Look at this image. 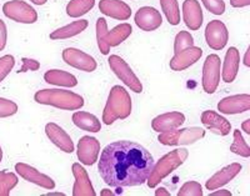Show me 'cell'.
<instances>
[{
    "mask_svg": "<svg viewBox=\"0 0 250 196\" xmlns=\"http://www.w3.org/2000/svg\"><path fill=\"white\" fill-rule=\"evenodd\" d=\"M154 157L138 142H111L100 154V176L111 188H134L145 184L154 166Z\"/></svg>",
    "mask_w": 250,
    "mask_h": 196,
    "instance_id": "1",
    "label": "cell"
},
{
    "mask_svg": "<svg viewBox=\"0 0 250 196\" xmlns=\"http://www.w3.org/2000/svg\"><path fill=\"white\" fill-rule=\"evenodd\" d=\"M131 114V98L128 90L120 85H114L109 93L105 108L103 111V122L111 125L117 120H124Z\"/></svg>",
    "mask_w": 250,
    "mask_h": 196,
    "instance_id": "2",
    "label": "cell"
},
{
    "mask_svg": "<svg viewBox=\"0 0 250 196\" xmlns=\"http://www.w3.org/2000/svg\"><path fill=\"white\" fill-rule=\"evenodd\" d=\"M34 100L42 105H49L60 110H79L84 106V99L70 90L60 89H43L35 93Z\"/></svg>",
    "mask_w": 250,
    "mask_h": 196,
    "instance_id": "3",
    "label": "cell"
},
{
    "mask_svg": "<svg viewBox=\"0 0 250 196\" xmlns=\"http://www.w3.org/2000/svg\"><path fill=\"white\" fill-rule=\"evenodd\" d=\"M188 157H189V151L187 149L180 148L171 150L170 153L165 154L164 157H160L159 161L154 164L150 175L146 180L149 188H156L165 177L169 176L178 168H180L187 161Z\"/></svg>",
    "mask_w": 250,
    "mask_h": 196,
    "instance_id": "4",
    "label": "cell"
},
{
    "mask_svg": "<svg viewBox=\"0 0 250 196\" xmlns=\"http://www.w3.org/2000/svg\"><path fill=\"white\" fill-rule=\"evenodd\" d=\"M205 137V130L198 126L184 129H174V130L160 133L158 137V141L165 146H180V145H191L196 141L202 140Z\"/></svg>",
    "mask_w": 250,
    "mask_h": 196,
    "instance_id": "5",
    "label": "cell"
},
{
    "mask_svg": "<svg viewBox=\"0 0 250 196\" xmlns=\"http://www.w3.org/2000/svg\"><path fill=\"white\" fill-rule=\"evenodd\" d=\"M108 63L113 73L128 86L131 91L140 94L143 93V84L126 61L119 55H110Z\"/></svg>",
    "mask_w": 250,
    "mask_h": 196,
    "instance_id": "6",
    "label": "cell"
},
{
    "mask_svg": "<svg viewBox=\"0 0 250 196\" xmlns=\"http://www.w3.org/2000/svg\"><path fill=\"white\" fill-rule=\"evenodd\" d=\"M3 14L20 24H34L38 21L37 10L24 0H10L4 3Z\"/></svg>",
    "mask_w": 250,
    "mask_h": 196,
    "instance_id": "7",
    "label": "cell"
},
{
    "mask_svg": "<svg viewBox=\"0 0 250 196\" xmlns=\"http://www.w3.org/2000/svg\"><path fill=\"white\" fill-rule=\"evenodd\" d=\"M222 61L216 54L208 55L203 65L202 85L207 94H214L220 82L222 75Z\"/></svg>",
    "mask_w": 250,
    "mask_h": 196,
    "instance_id": "8",
    "label": "cell"
},
{
    "mask_svg": "<svg viewBox=\"0 0 250 196\" xmlns=\"http://www.w3.org/2000/svg\"><path fill=\"white\" fill-rule=\"evenodd\" d=\"M62 60L71 68L78 70L85 71V73H93L97 70L98 63L91 55L86 54L83 50L77 48H66L62 53Z\"/></svg>",
    "mask_w": 250,
    "mask_h": 196,
    "instance_id": "9",
    "label": "cell"
},
{
    "mask_svg": "<svg viewBox=\"0 0 250 196\" xmlns=\"http://www.w3.org/2000/svg\"><path fill=\"white\" fill-rule=\"evenodd\" d=\"M205 40L213 50H223L229 41V30L222 20H210L205 28Z\"/></svg>",
    "mask_w": 250,
    "mask_h": 196,
    "instance_id": "10",
    "label": "cell"
},
{
    "mask_svg": "<svg viewBox=\"0 0 250 196\" xmlns=\"http://www.w3.org/2000/svg\"><path fill=\"white\" fill-rule=\"evenodd\" d=\"M133 33V26L129 23H122L119 25L114 26L110 32H106L103 35L102 44L99 45V50L103 55H109L110 48L119 46L124 43Z\"/></svg>",
    "mask_w": 250,
    "mask_h": 196,
    "instance_id": "11",
    "label": "cell"
},
{
    "mask_svg": "<svg viewBox=\"0 0 250 196\" xmlns=\"http://www.w3.org/2000/svg\"><path fill=\"white\" fill-rule=\"evenodd\" d=\"M15 171L25 181L38 185V186L46 189V190H54L55 189L54 180L51 179L50 176H48V175H45V174L40 173L34 166H30L29 164L18 162V164H15Z\"/></svg>",
    "mask_w": 250,
    "mask_h": 196,
    "instance_id": "12",
    "label": "cell"
},
{
    "mask_svg": "<svg viewBox=\"0 0 250 196\" xmlns=\"http://www.w3.org/2000/svg\"><path fill=\"white\" fill-rule=\"evenodd\" d=\"M99 154L100 141L97 137H89V135L80 137L77 150V155L80 164L86 165V166H93L99 160Z\"/></svg>",
    "mask_w": 250,
    "mask_h": 196,
    "instance_id": "13",
    "label": "cell"
},
{
    "mask_svg": "<svg viewBox=\"0 0 250 196\" xmlns=\"http://www.w3.org/2000/svg\"><path fill=\"white\" fill-rule=\"evenodd\" d=\"M134 21L143 32H154L162 26L163 17L153 6H143L134 17Z\"/></svg>",
    "mask_w": 250,
    "mask_h": 196,
    "instance_id": "14",
    "label": "cell"
},
{
    "mask_svg": "<svg viewBox=\"0 0 250 196\" xmlns=\"http://www.w3.org/2000/svg\"><path fill=\"white\" fill-rule=\"evenodd\" d=\"M218 110L220 114L236 115L250 110V95L236 94L223 98L218 102Z\"/></svg>",
    "mask_w": 250,
    "mask_h": 196,
    "instance_id": "15",
    "label": "cell"
},
{
    "mask_svg": "<svg viewBox=\"0 0 250 196\" xmlns=\"http://www.w3.org/2000/svg\"><path fill=\"white\" fill-rule=\"evenodd\" d=\"M202 57L203 49L193 45L190 48L184 49L178 54H174V57L170 59L169 66L174 71H184L195 63H198Z\"/></svg>",
    "mask_w": 250,
    "mask_h": 196,
    "instance_id": "16",
    "label": "cell"
},
{
    "mask_svg": "<svg viewBox=\"0 0 250 196\" xmlns=\"http://www.w3.org/2000/svg\"><path fill=\"white\" fill-rule=\"evenodd\" d=\"M45 134L48 139L50 140L59 150L66 154H71L75 150L74 142L71 140L70 135L66 133L60 125L55 122H48L45 125Z\"/></svg>",
    "mask_w": 250,
    "mask_h": 196,
    "instance_id": "17",
    "label": "cell"
},
{
    "mask_svg": "<svg viewBox=\"0 0 250 196\" xmlns=\"http://www.w3.org/2000/svg\"><path fill=\"white\" fill-rule=\"evenodd\" d=\"M202 124L211 133L220 135V137H227L231 131V124L228 119L218 114L214 110H205L202 113Z\"/></svg>",
    "mask_w": 250,
    "mask_h": 196,
    "instance_id": "18",
    "label": "cell"
},
{
    "mask_svg": "<svg viewBox=\"0 0 250 196\" xmlns=\"http://www.w3.org/2000/svg\"><path fill=\"white\" fill-rule=\"evenodd\" d=\"M71 171L74 175V186H73V196H95L97 193L94 190L88 171L80 162H74L71 166Z\"/></svg>",
    "mask_w": 250,
    "mask_h": 196,
    "instance_id": "19",
    "label": "cell"
},
{
    "mask_svg": "<svg viewBox=\"0 0 250 196\" xmlns=\"http://www.w3.org/2000/svg\"><path fill=\"white\" fill-rule=\"evenodd\" d=\"M183 20L189 30L196 32L203 25V9L198 0H184L183 3Z\"/></svg>",
    "mask_w": 250,
    "mask_h": 196,
    "instance_id": "20",
    "label": "cell"
},
{
    "mask_svg": "<svg viewBox=\"0 0 250 196\" xmlns=\"http://www.w3.org/2000/svg\"><path fill=\"white\" fill-rule=\"evenodd\" d=\"M185 122V115L180 111H170L165 114L158 115L151 121V129L155 133H167V131L179 129Z\"/></svg>",
    "mask_w": 250,
    "mask_h": 196,
    "instance_id": "21",
    "label": "cell"
},
{
    "mask_svg": "<svg viewBox=\"0 0 250 196\" xmlns=\"http://www.w3.org/2000/svg\"><path fill=\"white\" fill-rule=\"evenodd\" d=\"M242 169L243 166L239 164V162H233V164L228 165V166L223 168L222 170H219L218 173L214 174L210 179L207 180L205 188L209 191L220 189L222 186H224V185L229 184L233 179H235L239 174H240Z\"/></svg>",
    "mask_w": 250,
    "mask_h": 196,
    "instance_id": "22",
    "label": "cell"
},
{
    "mask_svg": "<svg viewBox=\"0 0 250 196\" xmlns=\"http://www.w3.org/2000/svg\"><path fill=\"white\" fill-rule=\"evenodd\" d=\"M99 10L115 20H128L131 17V8L122 0H100Z\"/></svg>",
    "mask_w": 250,
    "mask_h": 196,
    "instance_id": "23",
    "label": "cell"
},
{
    "mask_svg": "<svg viewBox=\"0 0 250 196\" xmlns=\"http://www.w3.org/2000/svg\"><path fill=\"white\" fill-rule=\"evenodd\" d=\"M239 65H240V53H239V50L235 46H230L227 50L224 63H223V81L227 82V84H231L236 79V77H238Z\"/></svg>",
    "mask_w": 250,
    "mask_h": 196,
    "instance_id": "24",
    "label": "cell"
},
{
    "mask_svg": "<svg viewBox=\"0 0 250 196\" xmlns=\"http://www.w3.org/2000/svg\"><path fill=\"white\" fill-rule=\"evenodd\" d=\"M44 80L50 85L62 86V88H75L78 85V79L75 75L59 69H51L46 71L44 74Z\"/></svg>",
    "mask_w": 250,
    "mask_h": 196,
    "instance_id": "25",
    "label": "cell"
},
{
    "mask_svg": "<svg viewBox=\"0 0 250 196\" xmlns=\"http://www.w3.org/2000/svg\"><path fill=\"white\" fill-rule=\"evenodd\" d=\"M89 25V21L85 19L75 20L73 23L68 24V25L62 26V28L57 29L53 33H50L49 38L51 40H65L70 39L73 37H77V35L82 34L84 30H86Z\"/></svg>",
    "mask_w": 250,
    "mask_h": 196,
    "instance_id": "26",
    "label": "cell"
},
{
    "mask_svg": "<svg viewBox=\"0 0 250 196\" xmlns=\"http://www.w3.org/2000/svg\"><path fill=\"white\" fill-rule=\"evenodd\" d=\"M73 122L80 130L89 131V133L97 134L102 130V122L94 114L88 111H75L73 114Z\"/></svg>",
    "mask_w": 250,
    "mask_h": 196,
    "instance_id": "27",
    "label": "cell"
},
{
    "mask_svg": "<svg viewBox=\"0 0 250 196\" xmlns=\"http://www.w3.org/2000/svg\"><path fill=\"white\" fill-rule=\"evenodd\" d=\"M95 6V0H70L66 5V14L70 18H80L88 14Z\"/></svg>",
    "mask_w": 250,
    "mask_h": 196,
    "instance_id": "28",
    "label": "cell"
},
{
    "mask_svg": "<svg viewBox=\"0 0 250 196\" xmlns=\"http://www.w3.org/2000/svg\"><path fill=\"white\" fill-rule=\"evenodd\" d=\"M160 8L170 25L180 24V8L178 0H159Z\"/></svg>",
    "mask_w": 250,
    "mask_h": 196,
    "instance_id": "29",
    "label": "cell"
},
{
    "mask_svg": "<svg viewBox=\"0 0 250 196\" xmlns=\"http://www.w3.org/2000/svg\"><path fill=\"white\" fill-rule=\"evenodd\" d=\"M230 151L239 157H245V159L250 157V148L245 141L242 131L239 129L233 131V144L230 145Z\"/></svg>",
    "mask_w": 250,
    "mask_h": 196,
    "instance_id": "30",
    "label": "cell"
},
{
    "mask_svg": "<svg viewBox=\"0 0 250 196\" xmlns=\"http://www.w3.org/2000/svg\"><path fill=\"white\" fill-rule=\"evenodd\" d=\"M194 45V38L187 30H182L175 35L174 39V54H178L182 50L187 48H190Z\"/></svg>",
    "mask_w": 250,
    "mask_h": 196,
    "instance_id": "31",
    "label": "cell"
},
{
    "mask_svg": "<svg viewBox=\"0 0 250 196\" xmlns=\"http://www.w3.org/2000/svg\"><path fill=\"white\" fill-rule=\"evenodd\" d=\"M19 182L17 174L6 171L1 179H0V196H9L13 189L15 188Z\"/></svg>",
    "mask_w": 250,
    "mask_h": 196,
    "instance_id": "32",
    "label": "cell"
},
{
    "mask_svg": "<svg viewBox=\"0 0 250 196\" xmlns=\"http://www.w3.org/2000/svg\"><path fill=\"white\" fill-rule=\"evenodd\" d=\"M203 186L198 181H187L178 191V196H203Z\"/></svg>",
    "mask_w": 250,
    "mask_h": 196,
    "instance_id": "33",
    "label": "cell"
},
{
    "mask_svg": "<svg viewBox=\"0 0 250 196\" xmlns=\"http://www.w3.org/2000/svg\"><path fill=\"white\" fill-rule=\"evenodd\" d=\"M18 110L19 108H18L17 102L5 99V98H0V119L13 117L17 114Z\"/></svg>",
    "mask_w": 250,
    "mask_h": 196,
    "instance_id": "34",
    "label": "cell"
},
{
    "mask_svg": "<svg viewBox=\"0 0 250 196\" xmlns=\"http://www.w3.org/2000/svg\"><path fill=\"white\" fill-rule=\"evenodd\" d=\"M15 66V58L10 54H6L4 57L0 58V82L3 81L10 71L14 69Z\"/></svg>",
    "mask_w": 250,
    "mask_h": 196,
    "instance_id": "35",
    "label": "cell"
},
{
    "mask_svg": "<svg viewBox=\"0 0 250 196\" xmlns=\"http://www.w3.org/2000/svg\"><path fill=\"white\" fill-rule=\"evenodd\" d=\"M203 5L208 12L214 15H223L225 13L224 0H202Z\"/></svg>",
    "mask_w": 250,
    "mask_h": 196,
    "instance_id": "36",
    "label": "cell"
},
{
    "mask_svg": "<svg viewBox=\"0 0 250 196\" xmlns=\"http://www.w3.org/2000/svg\"><path fill=\"white\" fill-rule=\"evenodd\" d=\"M21 61H23V66L20 68V70L18 71V73H25V71H37L39 70L40 68V63L38 61V60L35 59H28V58H23L21 59Z\"/></svg>",
    "mask_w": 250,
    "mask_h": 196,
    "instance_id": "37",
    "label": "cell"
},
{
    "mask_svg": "<svg viewBox=\"0 0 250 196\" xmlns=\"http://www.w3.org/2000/svg\"><path fill=\"white\" fill-rule=\"evenodd\" d=\"M6 43H8V28L4 20L0 19V51L5 49Z\"/></svg>",
    "mask_w": 250,
    "mask_h": 196,
    "instance_id": "38",
    "label": "cell"
},
{
    "mask_svg": "<svg viewBox=\"0 0 250 196\" xmlns=\"http://www.w3.org/2000/svg\"><path fill=\"white\" fill-rule=\"evenodd\" d=\"M230 5L233 8H247L250 5V0H230Z\"/></svg>",
    "mask_w": 250,
    "mask_h": 196,
    "instance_id": "39",
    "label": "cell"
},
{
    "mask_svg": "<svg viewBox=\"0 0 250 196\" xmlns=\"http://www.w3.org/2000/svg\"><path fill=\"white\" fill-rule=\"evenodd\" d=\"M211 196H231V191L230 190H225V189H223V190H213V193H210Z\"/></svg>",
    "mask_w": 250,
    "mask_h": 196,
    "instance_id": "40",
    "label": "cell"
},
{
    "mask_svg": "<svg viewBox=\"0 0 250 196\" xmlns=\"http://www.w3.org/2000/svg\"><path fill=\"white\" fill-rule=\"evenodd\" d=\"M171 194L169 193L165 188H158L155 190V196H170Z\"/></svg>",
    "mask_w": 250,
    "mask_h": 196,
    "instance_id": "41",
    "label": "cell"
},
{
    "mask_svg": "<svg viewBox=\"0 0 250 196\" xmlns=\"http://www.w3.org/2000/svg\"><path fill=\"white\" fill-rule=\"evenodd\" d=\"M243 64H244L247 68H249L250 66V48H248L247 51H245L244 59H243Z\"/></svg>",
    "mask_w": 250,
    "mask_h": 196,
    "instance_id": "42",
    "label": "cell"
},
{
    "mask_svg": "<svg viewBox=\"0 0 250 196\" xmlns=\"http://www.w3.org/2000/svg\"><path fill=\"white\" fill-rule=\"evenodd\" d=\"M242 129H243V131H244L245 134L250 135V119H247V120H244V121H243Z\"/></svg>",
    "mask_w": 250,
    "mask_h": 196,
    "instance_id": "43",
    "label": "cell"
},
{
    "mask_svg": "<svg viewBox=\"0 0 250 196\" xmlns=\"http://www.w3.org/2000/svg\"><path fill=\"white\" fill-rule=\"evenodd\" d=\"M100 195L102 196H114L115 195V193H113V191L109 190V189H103V190L100 191Z\"/></svg>",
    "mask_w": 250,
    "mask_h": 196,
    "instance_id": "44",
    "label": "cell"
},
{
    "mask_svg": "<svg viewBox=\"0 0 250 196\" xmlns=\"http://www.w3.org/2000/svg\"><path fill=\"white\" fill-rule=\"evenodd\" d=\"M30 1L33 4H35V5H44V4H46L48 0H30Z\"/></svg>",
    "mask_w": 250,
    "mask_h": 196,
    "instance_id": "45",
    "label": "cell"
},
{
    "mask_svg": "<svg viewBox=\"0 0 250 196\" xmlns=\"http://www.w3.org/2000/svg\"><path fill=\"white\" fill-rule=\"evenodd\" d=\"M3 161V149L0 146V162Z\"/></svg>",
    "mask_w": 250,
    "mask_h": 196,
    "instance_id": "46",
    "label": "cell"
},
{
    "mask_svg": "<svg viewBox=\"0 0 250 196\" xmlns=\"http://www.w3.org/2000/svg\"><path fill=\"white\" fill-rule=\"evenodd\" d=\"M48 195H62V196H64V195H65V194H62V193H50V194H48Z\"/></svg>",
    "mask_w": 250,
    "mask_h": 196,
    "instance_id": "47",
    "label": "cell"
},
{
    "mask_svg": "<svg viewBox=\"0 0 250 196\" xmlns=\"http://www.w3.org/2000/svg\"><path fill=\"white\" fill-rule=\"evenodd\" d=\"M122 189L123 188H117V193H115V194H117V195H120V194H123Z\"/></svg>",
    "mask_w": 250,
    "mask_h": 196,
    "instance_id": "48",
    "label": "cell"
},
{
    "mask_svg": "<svg viewBox=\"0 0 250 196\" xmlns=\"http://www.w3.org/2000/svg\"><path fill=\"white\" fill-rule=\"evenodd\" d=\"M5 173H6V171H0V179H1V177H3L4 176V175H5Z\"/></svg>",
    "mask_w": 250,
    "mask_h": 196,
    "instance_id": "49",
    "label": "cell"
}]
</instances>
